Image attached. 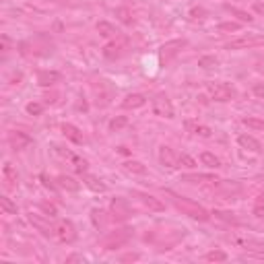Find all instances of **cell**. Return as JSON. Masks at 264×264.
<instances>
[{"mask_svg": "<svg viewBox=\"0 0 264 264\" xmlns=\"http://www.w3.org/2000/svg\"><path fill=\"white\" fill-rule=\"evenodd\" d=\"M159 163H161L163 167H167V169H178V167H180V155H178L172 147L161 145V147H159Z\"/></svg>", "mask_w": 264, "mask_h": 264, "instance_id": "obj_11", "label": "cell"}, {"mask_svg": "<svg viewBox=\"0 0 264 264\" xmlns=\"http://www.w3.org/2000/svg\"><path fill=\"white\" fill-rule=\"evenodd\" d=\"M3 178H5V182H7V188H15V186L19 184V174H17V169H15L11 163H7V165L3 167Z\"/></svg>", "mask_w": 264, "mask_h": 264, "instance_id": "obj_21", "label": "cell"}, {"mask_svg": "<svg viewBox=\"0 0 264 264\" xmlns=\"http://www.w3.org/2000/svg\"><path fill=\"white\" fill-rule=\"evenodd\" d=\"M56 182H58V186H60V188L70 190V192H77V190L81 188V184H79L74 178H70V176H58V178H56Z\"/></svg>", "mask_w": 264, "mask_h": 264, "instance_id": "obj_23", "label": "cell"}, {"mask_svg": "<svg viewBox=\"0 0 264 264\" xmlns=\"http://www.w3.org/2000/svg\"><path fill=\"white\" fill-rule=\"evenodd\" d=\"M27 221L33 225V229L35 231H40L44 237H52V235H56V227L48 221V219H44L42 215H35V213H29L27 215Z\"/></svg>", "mask_w": 264, "mask_h": 264, "instance_id": "obj_9", "label": "cell"}, {"mask_svg": "<svg viewBox=\"0 0 264 264\" xmlns=\"http://www.w3.org/2000/svg\"><path fill=\"white\" fill-rule=\"evenodd\" d=\"M97 31H99L101 37H114V40H118V35H120V31L111 23H107V21H99L97 23Z\"/></svg>", "mask_w": 264, "mask_h": 264, "instance_id": "obj_22", "label": "cell"}, {"mask_svg": "<svg viewBox=\"0 0 264 264\" xmlns=\"http://www.w3.org/2000/svg\"><path fill=\"white\" fill-rule=\"evenodd\" d=\"M9 50H11V40L3 35V54H9Z\"/></svg>", "mask_w": 264, "mask_h": 264, "instance_id": "obj_41", "label": "cell"}, {"mask_svg": "<svg viewBox=\"0 0 264 264\" xmlns=\"http://www.w3.org/2000/svg\"><path fill=\"white\" fill-rule=\"evenodd\" d=\"M237 145L250 153H262V145L252 137V135H239L237 137Z\"/></svg>", "mask_w": 264, "mask_h": 264, "instance_id": "obj_17", "label": "cell"}, {"mask_svg": "<svg viewBox=\"0 0 264 264\" xmlns=\"http://www.w3.org/2000/svg\"><path fill=\"white\" fill-rule=\"evenodd\" d=\"M213 186H215V192H217V194L227 196V198H233L235 194L241 192V184H239V182H223V180H219V182L213 184Z\"/></svg>", "mask_w": 264, "mask_h": 264, "instance_id": "obj_14", "label": "cell"}, {"mask_svg": "<svg viewBox=\"0 0 264 264\" xmlns=\"http://www.w3.org/2000/svg\"><path fill=\"white\" fill-rule=\"evenodd\" d=\"M145 103H147V97H145L143 93H130V95L124 97L122 107H124V109H139V107H143Z\"/></svg>", "mask_w": 264, "mask_h": 264, "instance_id": "obj_16", "label": "cell"}, {"mask_svg": "<svg viewBox=\"0 0 264 264\" xmlns=\"http://www.w3.org/2000/svg\"><path fill=\"white\" fill-rule=\"evenodd\" d=\"M258 46H264V35H241L237 40H231L225 48L227 50H250Z\"/></svg>", "mask_w": 264, "mask_h": 264, "instance_id": "obj_7", "label": "cell"}, {"mask_svg": "<svg viewBox=\"0 0 264 264\" xmlns=\"http://www.w3.org/2000/svg\"><path fill=\"white\" fill-rule=\"evenodd\" d=\"M258 200H260V202H264V190L260 192V196H258Z\"/></svg>", "mask_w": 264, "mask_h": 264, "instance_id": "obj_46", "label": "cell"}, {"mask_svg": "<svg viewBox=\"0 0 264 264\" xmlns=\"http://www.w3.org/2000/svg\"><path fill=\"white\" fill-rule=\"evenodd\" d=\"M180 167H196V161L192 159V157H188V155H180Z\"/></svg>", "mask_w": 264, "mask_h": 264, "instance_id": "obj_37", "label": "cell"}, {"mask_svg": "<svg viewBox=\"0 0 264 264\" xmlns=\"http://www.w3.org/2000/svg\"><path fill=\"white\" fill-rule=\"evenodd\" d=\"M132 196H137L149 211H153V213H161V211H165V204L159 200V198H155L153 194H149V192H143V190H132Z\"/></svg>", "mask_w": 264, "mask_h": 264, "instance_id": "obj_12", "label": "cell"}, {"mask_svg": "<svg viewBox=\"0 0 264 264\" xmlns=\"http://www.w3.org/2000/svg\"><path fill=\"white\" fill-rule=\"evenodd\" d=\"M209 93H211V97L215 99V101H221V103H225V101H231V99H235V89H233V85H229V83H225V81H219V83H211L209 85Z\"/></svg>", "mask_w": 264, "mask_h": 264, "instance_id": "obj_4", "label": "cell"}, {"mask_svg": "<svg viewBox=\"0 0 264 264\" xmlns=\"http://www.w3.org/2000/svg\"><path fill=\"white\" fill-rule=\"evenodd\" d=\"M58 81H60V74L56 70H40L37 72V83L42 87H50V85H54Z\"/></svg>", "mask_w": 264, "mask_h": 264, "instance_id": "obj_20", "label": "cell"}, {"mask_svg": "<svg viewBox=\"0 0 264 264\" xmlns=\"http://www.w3.org/2000/svg\"><path fill=\"white\" fill-rule=\"evenodd\" d=\"M91 221L97 229H105L107 225V217H105V211L103 209H91Z\"/></svg>", "mask_w": 264, "mask_h": 264, "instance_id": "obj_24", "label": "cell"}, {"mask_svg": "<svg viewBox=\"0 0 264 264\" xmlns=\"http://www.w3.org/2000/svg\"><path fill=\"white\" fill-rule=\"evenodd\" d=\"M225 9H227L231 15H235V17L239 19V23H252V19H254L248 11H241V9H235V7H229V5H227Z\"/></svg>", "mask_w": 264, "mask_h": 264, "instance_id": "obj_29", "label": "cell"}, {"mask_svg": "<svg viewBox=\"0 0 264 264\" xmlns=\"http://www.w3.org/2000/svg\"><path fill=\"white\" fill-rule=\"evenodd\" d=\"M85 186L91 188L93 192H105V184L101 180H97L95 176H85Z\"/></svg>", "mask_w": 264, "mask_h": 264, "instance_id": "obj_27", "label": "cell"}, {"mask_svg": "<svg viewBox=\"0 0 264 264\" xmlns=\"http://www.w3.org/2000/svg\"><path fill=\"white\" fill-rule=\"evenodd\" d=\"M130 239H132V229H128V227L116 229V231H109V233L101 239V248H103V250H118V248L126 246Z\"/></svg>", "mask_w": 264, "mask_h": 264, "instance_id": "obj_2", "label": "cell"}, {"mask_svg": "<svg viewBox=\"0 0 264 264\" xmlns=\"http://www.w3.org/2000/svg\"><path fill=\"white\" fill-rule=\"evenodd\" d=\"M109 215H111V219L114 221H128L130 217H132V206L128 204V200L126 198H122V196H116L114 200H111V204H109Z\"/></svg>", "mask_w": 264, "mask_h": 264, "instance_id": "obj_5", "label": "cell"}, {"mask_svg": "<svg viewBox=\"0 0 264 264\" xmlns=\"http://www.w3.org/2000/svg\"><path fill=\"white\" fill-rule=\"evenodd\" d=\"M254 11H256L258 15H264V3H256V5H254Z\"/></svg>", "mask_w": 264, "mask_h": 264, "instance_id": "obj_45", "label": "cell"}, {"mask_svg": "<svg viewBox=\"0 0 264 264\" xmlns=\"http://www.w3.org/2000/svg\"><path fill=\"white\" fill-rule=\"evenodd\" d=\"M31 143H33V139L27 135V132H23V130L9 132V145H11L13 151H25Z\"/></svg>", "mask_w": 264, "mask_h": 264, "instance_id": "obj_10", "label": "cell"}, {"mask_svg": "<svg viewBox=\"0 0 264 264\" xmlns=\"http://www.w3.org/2000/svg\"><path fill=\"white\" fill-rule=\"evenodd\" d=\"M62 135H64L70 143H74V145H83V143H85V135H83V132H81L74 124H70V122H64V124H62Z\"/></svg>", "mask_w": 264, "mask_h": 264, "instance_id": "obj_15", "label": "cell"}, {"mask_svg": "<svg viewBox=\"0 0 264 264\" xmlns=\"http://www.w3.org/2000/svg\"><path fill=\"white\" fill-rule=\"evenodd\" d=\"M186 46H188L186 40H169V42H165V44L159 48V58H161L163 62H169V60L176 58Z\"/></svg>", "mask_w": 264, "mask_h": 264, "instance_id": "obj_8", "label": "cell"}, {"mask_svg": "<svg viewBox=\"0 0 264 264\" xmlns=\"http://www.w3.org/2000/svg\"><path fill=\"white\" fill-rule=\"evenodd\" d=\"M72 161H74V169H77L79 174H85V172H87V161H85V159L72 157Z\"/></svg>", "mask_w": 264, "mask_h": 264, "instance_id": "obj_38", "label": "cell"}, {"mask_svg": "<svg viewBox=\"0 0 264 264\" xmlns=\"http://www.w3.org/2000/svg\"><path fill=\"white\" fill-rule=\"evenodd\" d=\"M167 196L172 198V202L176 204V209L182 211L184 215H188L190 219H196V221H209L211 219V213L202 204H198V202H194L190 198H184V196H180L176 192H169V190H167Z\"/></svg>", "mask_w": 264, "mask_h": 264, "instance_id": "obj_1", "label": "cell"}, {"mask_svg": "<svg viewBox=\"0 0 264 264\" xmlns=\"http://www.w3.org/2000/svg\"><path fill=\"white\" fill-rule=\"evenodd\" d=\"M56 237H58L62 243H74V241H77V237H79L74 223H72L70 219H62V221H58V225H56Z\"/></svg>", "mask_w": 264, "mask_h": 264, "instance_id": "obj_6", "label": "cell"}, {"mask_svg": "<svg viewBox=\"0 0 264 264\" xmlns=\"http://www.w3.org/2000/svg\"><path fill=\"white\" fill-rule=\"evenodd\" d=\"M254 215H256L258 219H264V202H258V204L254 206Z\"/></svg>", "mask_w": 264, "mask_h": 264, "instance_id": "obj_40", "label": "cell"}, {"mask_svg": "<svg viewBox=\"0 0 264 264\" xmlns=\"http://www.w3.org/2000/svg\"><path fill=\"white\" fill-rule=\"evenodd\" d=\"M204 260H209V262H225L227 254L223 250H211V252L204 254Z\"/></svg>", "mask_w": 264, "mask_h": 264, "instance_id": "obj_33", "label": "cell"}, {"mask_svg": "<svg viewBox=\"0 0 264 264\" xmlns=\"http://www.w3.org/2000/svg\"><path fill=\"white\" fill-rule=\"evenodd\" d=\"M252 91H254V95H256V97L264 99V85H260V83H258V85H254V87H252Z\"/></svg>", "mask_w": 264, "mask_h": 264, "instance_id": "obj_39", "label": "cell"}, {"mask_svg": "<svg viewBox=\"0 0 264 264\" xmlns=\"http://www.w3.org/2000/svg\"><path fill=\"white\" fill-rule=\"evenodd\" d=\"M0 209L5 215H17V204L9 196H0Z\"/></svg>", "mask_w": 264, "mask_h": 264, "instance_id": "obj_28", "label": "cell"}, {"mask_svg": "<svg viewBox=\"0 0 264 264\" xmlns=\"http://www.w3.org/2000/svg\"><path fill=\"white\" fill-rule=\"evenodd\" d=\"M198 66L204 68V70L217 68L219 66V58H215V56H202V58H198Z\"/></svg>", "mask_w": 264, "mask_h": 264, "instance_id": "obj_32", "label": "cell"}, {"mask_svg": "<svg viewBox=\"0 0 264 264\" xmlns=\"http://www.w3.org/2000/svg\"><path fill=\"white\" fill-rule=\"evenodd\" d=\"M42 209H44V211H46L50 217H54V215H56V209H54L52 204H42Z\"/></svg>", "mask_w": 264, "mask_h": 264, "instance_id": "obj_42", "label": "cell"}, {"mask_svg": "<svg viewBox=\"0 0 264 264\" xmlns=\"http://www.w3.org/2000/svg\"><path fill=\"white\" fill-rule=\"evenodd\" d=\"M25 109H27V114H29V116H40V114L44 111V105H42V103L31 101V103H27V107H25Z\"/></svg>", "mask_w": 264, "mask_h": 264, "instance_id": "obj_36", "label": "cell"}, {"mask_svg": "<svg viewBox=\"0 0 264 264\" xmlns=\"http://www.w3.org/2000/svg\"><path fill=\"white\" fill-rule=\"evenodd\" d=\"M200 161H202V165H206V167H221V161H219V157L217 155H213V153H209V151H204L202 155H200Z\"/></svg>", "mask_w": 264, "mask_h": 264, "instance_id": "obj_31", "label": "cell"}, {"mask_svg": "<svg viewBox=\"0 0 264 264\" xmlns=\"http://www.w3.org/2000/svg\"><path fill=\"white\" fill-rule=\"evenodd\" d=\"M122 50H124V44L122 42H109V44L103 46V56L107 60H116V58L122 56Z\"/></svg>", "mask_w": 264, "mask_h": 264, "instance_id": "obj_19", "label": "cell"}, {"mask_svg": "<svg viewBox=\"0 0 264 264\" xmlns=\"http://www.w3.org/2000/svg\"><path fill=\"white\" fill-rule=\"evenodd\" d=\"M42 182H44V186H46V188H52V190H54V188H56V186H54V184H52V180H50V178H48V176H42Z\"/></svg>", "mask_w": 264, "mask_h": 264, "instance_id": "obj_44", "label": "cell"}, {"mask_svg": "<svg viewBox=\"0 0 264 264\" xmlns=\"http://www.w3.org/2000/svg\"><path fill=\"white\" fill-rule=\"evenodd\" d=\"M139 258H141L139 254H128V256H122L120 260H122V262H130V260H139Z\"/></svg>", "mask_w": 264, "mask_h": 264, "instance_id": "obj_43", "label": "cell"}, {"mask_svg": "<svg viewBox=\"0 0 264 264\" xmlns=\"http://www.w3.org/2000/svg\"><path fill=\"white\" fill-rule=\"evenodd\" d=\"M122 169L126 172V174H132V176H145L147 174V165L145 163H141V161H124L122 163Z\"/></svg>", "mask_w": 264, "mask_h": 264, "instance_id": "obj_18", "label": "cell"}, {"mask_svg": "<svg viewBox=\"0 0 264 264\" xmlns=\"http://www.w3.org/2000/svg\"><path fill=\"white\" fill-rule=\"evenodd\" d=\"M116 19L120 23H124V25H130L132 23V11L128 7H118L116 9Z\"/></svg>", "mask_w": 264, "mask_h": 264, "instance_id": "obj_26", "label": "cell"}, {"mask_svg": "<svg viewBox=\"0 0 264 264\" xmlns=\"http://www.w3.org/2000/svg\"><path fill=\"white\" fill-rule=\"evenodd\" d=\"M241 122H243V126H248V128L264 130V120H260V118H243Z\"/></svg>", "mask_w": 264, "mask_h": 264, "instance_id": "obj_35", "label": "cell"}, {"mask_svg": "<svg viewBox=\"0 0 264 264\" xmlns=\"http://www.w3.org/2000/svg\"><path fill=\"white\" fill-rule=\"evenodd\" d=\"M151 107H153V114L155 116H159V118H165V120H172L174 116H176V111H174V103H172V99H169V95L167 93H155V97L151 99Z\"/></svg>", "mask_w": 264, "mask_h": 264, "instance_id": "obj_3", "label": "cell"}, {"mask_svg": "<svg viewBox=\"0 0 264 264\" xmlns=\"http://www.w3.org/2000/svg\"><path fill=\"white\" fill-rule=\"evenodd\" d=\"M180 182L198 186V184H217V182H219V178H217V176H213V174H184V176L180 178Z\"/></svg>", "mask_w": 264, "mask_h": 264, "instance_id": "obj_13", "label": "cell"}, {"mask_svg": "<svg viewBox=\"0 0 264 264\" xmlns=\"http://www.w3.org/2000/svg\"><path fill=\"white\" fill-rule=\"evenodd\" d=\"M124 126H128V118H126V116H116V118L109 122V130H111V132H118V130H122Z\"/></svg>", "mask_w": 264, "mask_h": 264, "instance_id": "obj_34", "label": "cell"}, {"mask_svg": "<svg viewBox=\"0 0 264 264\" xmlns=\"http://www.w3.org/2000/svg\"><path fill=\"white\" fill-rule=\"evenodd\" d=\"M186 128L192 132V135H198V137H204L209 139L213 135V130L209 126H202V124H194V122H186Z\"/></svg>", "mask_w": 264, "mask_h": 264, "instance_id": "obj_25", "label": "cell"}, {"mask_svg": "<svg viewBox=\"0 0 264 264\" xmlns=\"http://www.w3.org/2000/svg\"><path fill=\"white\" fill-rule=\"evenodd\" d=\"M262 180H264V178H262Z\"/></svg>", "mask_w": 264, "mask_h": 264, "instance_id": "obj_47", "label": "cell"}, {"mask_svg": "<svg viewBox=\"0 0 264 264\" xmlns=\"http://www.w3.org/2000/svg\"><path fill=\"white\" fill-rule=\"evenodd\" d=\"M239 29H241V23H237V21H227V23H219L217 25L219 33H235Z\"/></svg>", "mask_w": 264, "mask_h": 264, "instance_id": "obj_30", "label": "cell"}]
</instances>
